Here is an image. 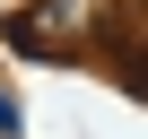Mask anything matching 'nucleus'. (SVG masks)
<instances>
[{
  "mask_svg": "<svg viewBox=\"0 0 148 139\" xmlns=\"http://www.w3.org/2000/svg\"><path fill=\"white\" fill-rule=\"evenodd\" d=\"M105 26H113V0H44V18L26 26V44H35V52H44V44H52V52H70V44L105 35Z\"/></svg>",
  "mask_w": 148,
  "mask_h": 139,
  "instance_id": "f257e3e1",
  "label": "nucleus"
},
{
  "mask_svg": "<svg viewBox=\"0 0 148 139\" xmlns=\"http://www.w3.org/2000/svg\"><path fill=\"white\" fill-rule=\"evenodd\" d=\"M0 139H18V96L0 87Z\"/></svg>",
  "mask_w": 148,
  "mask_h": 139,
  "instance_id": "f03ea898",
  "label": "nucleus"
}]
</instances>
